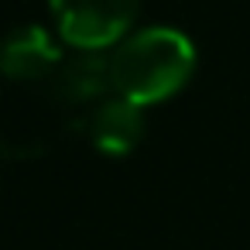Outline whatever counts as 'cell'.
<instances>
[{"instance_id":"1","label":"cell","mask_w":250,"mask_h":250,"mask_svg":"<svg viewBox=\"0 0 250 250\" xmlns=\"http://www.w3.org/2000/svg\"><path fill=\"white\" fill-rule=\"evenodd\" d=\"M195 72V45L178 28H141L130 31L110 52V79L113 93L137 103L154 106L171 100L188 86Z\"/></svg>"},{"instance_id":"2","label":"cell","mask_w":250,"mask_h":250,"mask_svg":"<svg viewBox=\"0 0 250 250\" xmlns=\"http://www.w3.org/2000/svg\"><path fill=\"white\" fill-rule=\"evenodd\" d=\"M55 31L69 48L106 52L117 48L137 21L141 0H48Z\"/></svg>"},{"instance_id":"3","label":"cell","mask_w":250,"mask_h":250,"mask_svg":"<svg viewBox=\"0 0 250 250\" xmlns=\"http://www.w3.org/2000/svg\"><path fill=\"white\" fill-rule=\"evenodd\" d=\"M62 45L42 24H24L0 38V76L11 83H42L52 79L62 65Z\"/></svg>"},{"instance_id":"4","label":"cell","mask_w":250,"mask_h":250,"mask_svg":"<svg viewBox=\"0 0 250 250\" xmlns=\"http://www.w3.org/2000/svg\"><path fill=\"white\" fill-rule=\"evenodd\" d=\"M144 106L124 100V96H113V100H103L96 103V110L89 113L86 120V137L89 144L100 151V154H110V158H124L130 154L141 141H144Z\"/></svg>"},{"instance_id":"5","label":"cell","mask_w":250,"mask_h":250,"mask_svg":"<svg viewBox=\"0 0 250 250\" xmlns=\"http://www.w3.org/2000/svg\"><path fill=\"white\" fill-rule=\"evenodd\" d=\"M113 89V79H110V55L103 52H79L62 59V65L55 69L52 76V93L69 103V106H79V103H96L103 100V93Z\"/></svg>"}]
</instances>
